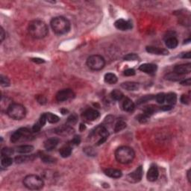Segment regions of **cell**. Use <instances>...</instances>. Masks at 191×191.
<instances>
[{
	"label": "cell",
	"instance_id": "6da1fadb",
	"mask_svg": "<svg viewBox=\"0 0 191 191\" xmlns=\"http://www.w3.org/2000/svg\"><path fill=\"white\" fill-rule=\"evenodd\" d=\"M29 35L34 39H43L46 37L49 29L46 23L40 20H34L28 26Z\"/></svg>",
	"mask_w": 191,
	"mask_h": 191
},
{
	"label": "cell",
	"instance_id": "7a4b0ae2",
	"mask_svg": "<svg viewBox=\"0 0 191 191\" xmlns=\"http://www.w3.org/2000/svg\"><path fill=\"white\" fill-rule=\"evenodd\" d=\"M52 29L58 35H63L70 32L71 24L70 22L64 17H55L51 20Z\"/></svg>",
	"mask_w": 191,
	"mask_h": 191
},
{
	"label": "cell",
	"instance_id": "3957f363",
	"mask_svg": "<svg viewBox=\"0 0 191 191\" xmlns=\"http://www.w3.org/2000/svg\"><path fill=\"white\" fill-rule=\"evenodd\" d=\"M134 157H135V153H134L133 149H131V147L126 146L119 147L115 152L116 159L120 164H130L132 162Z\"/></svg>",
	"mask_w": 191,
	"mask_h": 191
},
{
	"label": "cell",
	"instance_id": "277c9868",
	"mask_svg": "<svg viewBox=\"0 0 191 191\" xmlns=\"http://www.w3.org/2000/svg\"><path fill=\"white\" fill-rule=\"evenodd\" d=\"M6 113L8 116L13 120H21L26 117V110L23 105L18 104V103H12L10 105Z\"/></svg>",
	"mask_w": 191,
	"mask_h": 191
},
{
	"label": "cell",
	"instance_id": "5b68a950",
	"mask_svg": "<svg viewBox=\"0 0 191 191\" xmlns=\"http://www.w3.org/2000/svg\"><path fill=\"white\" fill-rule=\"evenodd\" d=\"M23 184L26 188L32 190H40L44 186V182L37 175H28L23 179Z\"/></svg>",
	"mask_w": 191,
	"mask_h": 191
},
{
	"label": "cell",
	"instance_id": "8992f818",
	"mask_svg": "<svg viewBox=\"0 0 191 191\" xmlns=\"http://www.w3.org/2000/svg\"><path fill=\"white\" fill-rule=\"evenodd\" d=\"M87 65L91 70L99 71L104 68L105 65V61L102 56L99 55H93L87 58Z\"/></svg>",
	"mask_w": 191,
	"mask_h": 191
},
{
	"label": "cell",
	"instance_id": "52a82bcc",
	"mask_svg": "<svg viewBox=\"0 0 191 191\" xmlns=\"http://www.w3.org/2000/svg\"><path fill=\"white\" fill-rule=\"evenodd\" d=\"M32 131L28 128H20L15 131L11 136V142L15 143L23 139V137H29L31 135Z\"/></svg>",
	"mask_w": 191,
	"mask_h": 191
},
{
	"label": "cell",
	"instance_id": "ba28073f",
	"mask_svg": "<svg viewBox=\"0 0 191 191\" xmlns=\"http://www.w3.org/2000/svg\"><path fill=\"white\" fill-rule=\"evenodd\" d=\"M75 97V93L71 89H64L56 94V99L58 102H65L72 99Z\"/></svg>",
	"mask_w": 191,
	"mask_h": 191
},
{
	"label": "cell",
	"instance_id": "9c48e42d",
	"mask_svg": "<svg viewBox=\"0 0 191 191\" xmlns=\"http://www.w3.org/2000/svg\"><path fill=\"white\" fill-rule=\"evenodd\" d=\"M94 134L99 136L100 137V139L99 140V141L97 142V144H96L97 146H99L101 145V144L104 143L107 140L108 137V135H109V133L107 128L105 127V126H99L95 129Z\"/></svg>",
	"mask_w": 191,
	"mask_h": 191
},
{
	"label": "cell",
	"instance_id": "30bf717a",
	"mask_svg": "<svg viewBox=\"0 0 191 191\" xmlns=\"http://www.w3.org/2000/svg\"><path fill=\"white\" fill-rule=\"evenodd\" d=\"M143 173V167H142L141 166H140V167H137L134 171H133L132 173H129V174L127 175V180L131 183L139 182V181L142 179Z\"/></svg>",
	"mask_w": 191,
	"mask_h": 191
},
{
	"label": "cell",
	"instance_id": "8fae6325",
	"mask_svg": "<svg viewBox=\"0 0 191 191\" xmlns=\"http://www.w3.org/2000/svg\"><path fill=\"white\" fill-rule=\"evenodd\" d=\"M114 26L120 31H128L132 29V23L128 20L120 19L114 23Z\"/></svg>",
	"mask_w": 191,
	"mask_h": 191
},
{
	"label": "cell",
	"instance_id": "7c38bea8",
	"mask_svg": "<svg viewBox=\"0 0 191 191\" xmlns=\"http://www.w3.org/2000/svg\"><path fill=\"white\" fill-rule=\"evenodd\" d=\"M174 71L175 73L180 75V76L189 74L191 72V64L187 63L176 65L174 68Z\"/></svg>",
	"mask_w": 191,
	"mask_h": 191
},
{
	"label": "cell",
	"instance_id": "4fadbf2b",
	"mask_svg": "<svg viewBox=\"0 0 191 191\" xmlns=\"http://www.w3.org/2000/svg\"><path fill=\"white\" fill-rule=\"evenodd\" d=\"M82 117L88 121H94L99 117V112L95 109H87L82 114Z\"/></svg>",
	"mask_w": 191,
	"mask_h": 191
},
{
	"label": "cell",
	"instance_id": "5bb4252c",
	"mask_svg": "<svg viewBox=\"0 0 191 191\" xmlns=\"http://www.w3.org/2000/svg\"><path fill=\"white\" fill-rule=\"evenodd\" d=\"M159 176V172L155 165H152L147 173V179L149 181H155Z\"/></svg>",
	"mask_w": 191,
	"mask_h": 191
},
{
	"label": "cell",
	"instance_id": "9a60e30c",
	"mask_svg": "<svg viewBox=\"0 0 191 191\" xmlns=\"http://www.w3.org/2000/svg\"><path fill=\"white\" fill-rule=\"evenodd\" d=\"M146 50L150 54L157 55H167L169 54V52L165 49H161L155 46H147Z\"/></svg>",
	"mask_w": 191,
	"mask_h": 191
},
{
	"label": "cell",
	"instance_id": "2e32d148",
	"mask_svg": "<svg viewBox=\"0 0 191 191\" xmlns=\"http://www.w3.org/2000/svg\"><path fill=\"white\" fill-rule=\"evenodd\" d=\"M157 66L153 64H143L140 66L139 70L147 74H154L157 70Z\"/></svg>",
	"mask_w": 191,
	"mask_h": 191
},
{
	"label": "cell",
	"instance_id": "e0dca14e",
	"mask_svg": "<svg viewBox=\"0 0 191 191\" xmlns=\"http://www.w3.org/2000/svg\"><path fill=\"white\" fill-rule=\"evenodd\" d=\"M46 122H47V120H46V113H44V114H43L41 116H40L38 121H37V123L34 125V126H33L32 128L33 132H38V131L45 126Z\"/></svg>",
	"mask_w": 191,
	"mask_h": 191
},
{
	"label": "cell",
	"instance_id": "ac0fdd59",
	"mask_svg": "<svg viewBox=\"0 0 191 191\" xmlns=\"http://www.w3.org/2000/svg\"><path fill=\"white\" fill-rule=\"evenodd\" d=\"M59 143V139L56 137H51L49 138L44 142V147L48 151H52L56 148Z\"/></svg>",
	"mask_w": 191,
	"mask_h": 191
},
{
	"label": "cell",
	"instance_id": "d6986e66",
	"mask_svg": "<svg viewBox=\"0 0 191 191\" xmlns=\"http://www.w3.org/2000/svg\"><path fill=\"white\" fill-rule=\"evenodd\" d=\"M104 173L107 176L110 177L112 178H121L123 173L120 170L113 168H108L104 170Z\"/></svg>",
	"mask_w": 191,
	"mask_h": 191
},
{
	"label": "cell",
	"instance_id": "ffe728a7",
	"mask_svg": "<svg viewBox=\"0 0 191 191\" xmlns=\"http://www.w3.org/2000/svg\"><path fill=\"white\" fill-rule=\"evenodd\" d=\"M121 87L128 91H135L139 89L140 84L137 82H134V81H126V82L122 83Z\"/></svg>",
	"mask_w": 191,
	"mask_h": 191
},
{
	"label": "cell",
	"instance_id": "44dd1931",
	"mask_svg": "<svg viewBox=\"0 0 191 191\" xmlns=\"http://www.w3.org/2000/svg\"><path fill=\"white\" fill-rule=\"evenodd\" d=\"M73 132V129L72 127H70V126H67V125H63L61 127L58 128L56 129V133L61 135H69V134H72Z\"/></svg>",
	"mask_w": 191,
	"mask_h": 191
},
{
	"label": "cell",
	"instance_id": "7402d4cb",
	"mask_svg": "<svg viewBox=\"0 0 191 191\" xmlns=\"http://www.w3.org/2000/svg\"><path fill=\"white\" fill-rule=\"evenodd\" d=\"M135 105L133 102L132 100L130 99L129 98H126L123 102V110L127 112H131L134 111Z\"/></svg>",
	"mask_w": 191,
	"mask_h": 191
},
{
	"label": "cell",
	"instance_id": "603a6c76",
	"mask_svg": "<svg viewBox=\"0 0 191 191\" xmlns=\"http://www.w3.org/2000/svg\"><path fill=\"white\" fill-rule=\"evenodd\" d=\"M165 44L169 49H175L178 46V41L176 37L173 36L165 39Z\"/></svg>",
	"mask_w": 191,
	"mask_h": 191
},
{
	"label": "cell",
	"instance_id": "cb8c5ba5",
	"mask_svg": "<svg viewBox=\"0 0 191 191\" xmlns=\"http://www.w3.org/2000/svg\"><path fill=\"white\" fill-rule=\"evenodd\" d=\"M34 150V146L32 145H22L17 147L16 151L20 154H27Z\"/></svg>",
	"mask_w": 191,
	"mask_h": 191
},
{
	"label": "cell",
	"instance_id": "d4e9b609",
	"mask_svg": "<svg viewBox=\"0 0 191 191\" xmlns=\"http://www.w3.org/2000/svg\"><path fill=\"white\" fill-rule=\"evenodd\" d=\"M104 80H105V82L107 83V84H114L117 82L118 81V79H117V76L114 73H106L105 75V77H104Z\"/></svg>",
	"mask_w": 191,
	"mask_h": 191
},
{
	"label": "cell",
	"instance_id": "484cf974",
	"mask_svg": "<svg viewBox=\"0 0 191 191\" xmlns=\"http://www.w3.org/2000/svg\"><path fill=\"white\" fill-rule=\"evenodd\" d=\"M59 153H60L61 156L62 158H68L72 154V148L69 146H64L61 147L59 150Z\"/></svg>",
	"mask_w": 191,
	"mask_h": 191
},
{
	"label": "cell",
	"instance_id": "4316f807",
	"mask_svg": "<svg viewBox=\"0 0 191 191\" xmlns=\"http://www.w3.org/2000/svg\"><path fill=\"white\" fill-rule=\"evenodd\" d=\"M166 101L169 105L173 106L177 102V95L175 93H169L166 95Z\"/></svg>",
	"mask_w": 191,
	"mask_h": 191
},
{
	"label": "cell",
	"instance_id": "83f0119b",
	"mask_svg": "<svg viewBox=\"0 0 191 191\" xmlns=\"http://www.w3.org/2000/svg\"><path fill=\"white\" fill-rule=\"evenodd\" d=\"M13 164V159L11 156H2L1 164L2 167H8Z\"/></svg>",
	"mask_w": 191,
	"mask_h": 191
},
{
	"label": "cell",
	"instance_id": "f1b7e54d",
	"mask_svg": "<svg viewBox=\"0 0 191 191\" xmlns=\"http://www.w3.org/2000/svg\"><path fill=\"white\" fill-rule=\"evenodd\" d=\"M111 96L113 99L117 100V101H120L124 96L123 92L120 90H117V89H115V90H113L111 93Z\"/></svg>",
	"mask_w": 191,
	"mask_h": 191
},
{
	"label": "cell",
	"instance_id": "f546056e",
	"mask_svg": "<svg viewBox=\"0 0 191 191\" xmlns=\"http://www.w3.org/2000/svg\"><path fill=\"white\" fill-rule=\"evenodd\" d=\"M46 120L49 123H56L60 120V118L57 115L52 113H46Z\"/></svg>",
	"mask_w": 191,
	"mask_h": 191
},
{
	"label": "cell",
	"instance_id": "4dcf8cb0",
	"mask_svg": "<svg viewBox=\"0 0 191 191\" xmlns=\"http://www.w3.org/2000/svg\"><path fill=\"white\" fill-rule=\"evenodd\" d=\"M165 78L166 79L169 80V81H178L182 79L181 76L177 74V73H175V72L174 73H168V74L165 76Z\"/></svg>",
	"mask_w": 191,
	"mask_h": 191
},
{
	"label": "cell",
	"instance_id": "1f68e13d",
	"mask_svg": "<svg viewBox=\"0 0 191 191\" xmlns=\"http://www.w3.org/2000/svg\"><path fill=\"white\" fill-rule=\"evenodd\" d=\"M158 111V107L155 105H149L146 107V108L144 109V114H146L147 116L150 117L151 115H152L153 114H155V112H156Z\"/></svg>",
	"mask_w": 191,
	"mask_h": 191
},
{
	"label": "cell",
	"instance_id": "d6a6232c",
	"mask_svg": "<svg viewBox=\"0 0 191 191\" xmlns=\"http://www.w3.org/2000/svg\"><path fill=\"white\" fill-rule=\"evenodd\" d=\"M32 157H33L32 155L28 156V155H20V156H17V157L15 158V161H16L17 164H22V163L24 162H27L29 160H32Z\"/></svg>",
	"mask_w": 191,
	"mask_h": 191
},
{
	"label": "cell",
	"instance_id": "836d02e7",
	"mask_svg": "<svg viewBox=\"0 0 191 191\" xmlns=\"http://www.w3.org/2000/svg\"><path fill=\"white\" fill-rule=\"evenodd\" d=\"M126 127V123H125L123 120H120V121L117 122L116 123L115 126H114V131L116 133L119 132V131H121L122 130L124 129Z\"/></svg>",
	"mask_w": 191,
	"mask_h": 191
},
{
	"label": "cell",
	"instance_id": "e575fe53",
	"mask_svg": "<svg viewBox=\"0 0 191 191\" xmlns=\"http://www.w3.org/2000/svg\"><path fill=\"white\" fill-rule=\"evenodd\" d=\"M14 150L11 148H8V147H5L2 149L1 155L2 156H11L14 154Z\"/></svg>",
	"mask_w": 191,
	"mask_h": 191
},
{
	"label": "cell",
	"instance_id": "d590c367",
	"mask_svg": "<svg viewBox=\"0 0 191 191\" xmlns=\"http://www.w3.org/2000/svg\"><path fill=\"white\" fill-rule=\"evenodd\" d=\"M139 58L138 55L134 53H130V54L126 55V56H124L123 59L125 61H137Z\"/></svg>",
	"mask_w": 191,
	"mask_h": 191
},
{
	"label": "cell",
	"instance_id": "8d00e7d4",
	"mask_svg": "<svg viewBox=\"0 0 191 191\" xmlns=\"http://www.w3.org/2000/svg\"><path fill=\"white\" fill-rule=\"evenodd\" d=\"M0 83H1V85L2 87H8L10 85L11 82L8 78L1 75V76H0Z\"/></svg>",
	"mask_w": 191,
	"mask_h": 191
},
{
	"label": "cell",
	"instance_id": "74e56055",
	"mask_svg": "<svg viewBox=\"0 0 191 191\" xmlns=\"http://www.w3.org/2000/svg\"><path fill=\"white\" fill-rule=\"evenodd\" d=\"M154 98H155V96L152 95H147V96H144L141 97L140 99L137 101V104H142V103L146 102L149 101V100L153 99Z\"/></svg>",
	"mask_w": 191,
	"mask_h": 191
},
{
	"label": "cell",
	"instance_id": "f35d334b",
	"mask_svg": "<svg viewBox=\"0 0 191 191\" xmlns=\"http://www.w3.org/2000/svg\"><path fill=\"white\" fill-rule=\"evenodd\" d=\"M77 121H78V117L76 114H74L70 115V117H68V119H67V123H68L70 126L76 124V123H77Z\"/></svg>",
	"mask_w": 191,
	"mask_h": 191
},
{
	"label": "cell",
	"instance_id": "ab89813d",
	"mask_svg": "<svg viewBox=\"0 0 191 191\" xmlns=\"http://www.w3.org/2000/svg\"><path fill=\"white\" fill-rule=\"evenodd\" d=\"M41 160L43 162L46 163V164H52V163H54L55 162V158H53L50 157V156L46 155H41Z\"/></svg>",
	"mask_w": 191,
	"mask_h": 191
},
{
	"label": "cell",
	"instance_id": "60d3db41",
	"mask_svg": "<svg viewBox=\"0 0 191 191\" xmlns=\"http://www.w3.org/2000/svg\"><path fill=\"white\" fill-rule=\"evenodd\" d=\"M156 101L159 104H163L166 99V95L164 93H160L158 95L155 96Z\"/></svg>",
	"mask_w": 191,
	"mask_h": 191
},
{
	"label": "cell",
	"instance_id": "b9f144b4",
	"mask_svg": "<svg viewBox=\"0 0 191 191\" xmlns=\"http://www.w3.org/2000/svg\"><path fill=\"white\" fill-rule=\"evenodd\" d=\"M149 116H147L146 114H144V113L143 114L138 115L137 117V120H138V121L141 123H146V122L149 120Z\"/></svg>",
	"mask_w": 191,
	"mask_h": 191
},
{
	"label": "cell",
	"instance_id": "7bdbcfd3",
	"mask_svg": "<svg viewBox=\"0 0 191 191\" xmlns=\"http://www.w3.org/2000/svg\"><path fill=\"white\" fill-rule=\"evenodd\" d=\"M36 99H37V102H39L41 105H45L47 102V99H46V97L43 95H37L36 96Z\"/></svg>",
	"mask_w": 191,
	"mask_h": 191
},
{
	"label": "cell",
	"instance_id": "ee69618b",
	"mask_svg": "<svg viewBox=\"0 0 191 191\" xmlns=\"http://www.w3.org/2000/svg\"><path fill=\"white\" fill-rule=\"evenodd\" d=\"M181 103L184 105H188L190 103V98H189L188 96L187 95H182L181 97Z\"/></svg>",
	"mask_w": 191,
	"mask_h": 191
},
{
	"label": "cell",
	"instance_id": "f6af8a7d",
	"mask_svg": "<svg viewBox=\"0 0 191 191\" xmlns=\"http://www.w3.org/2000/svg\"><path fill=\"white\" fill-rule=\"evenodd\" d=\"M124 75L126 76H133L135 75V70L134 69H128V70H125Z\"/></svg>",
	"mask_w": 191,
	"mask_h": 191
},
{
	"label": "cell",
	"instance_id": "bcb514c9",
	"mask_svg": "<svg viewBox=\"0 0 191 191\" xmlns=\"http://www.w3.org/2000/svg\"><path fill=\"white\" fill-rule=\"evenodd\" d=\"M71 142L73 143V144H74V145H79L80 143H81V137H80V136L79 135H76L73 137Z\"/></svg>",
	"mask_w": 191,
	"mask_h": 191
},
{
	"label": "cell",
	"instance_id": "7dc6e473",
	"mask_svg": "<svg viewBox=\"0 0 191 191\" xmlns=\"http://www.w3.org/2000/svg\"><path fill=\"white\" fill-rule=\"evenodd\" d=\"M84 151H85L86 154L87 155L89 156H93L94 155L95 153H94V151H93V149L92 148H90V147H88V148H86L85 149H84Z\"/></svg>",
	"mask_w": 191,
	"mask_h": 191
},
{
	"label": "cell",
	"instance_id": "c3c4849f",
	"mask_svg": "<svg viewBox=\"0 0 191 191\" xmlns=\"http://www.w3.org/2000/svg\"><path fill=\"white\" fill-rule=\"evenodd\" d=\"M191 84V79L189 78V79H184L183 81H181V85L184 86H190Z\"/></svg>",
	"mask_w": 191,
	"mask_h": 191
},
{
	"label": "cell",
	"instance_id": "681fc988",
	"mask_svg": "<svg viewBox=\"0 0 191 191\" xmlns=\"http://www.w3.org/2000/svg\"><path fill=\"white\" fill-rule=\"evenodd\" d=\"M5 37V32L4 29L1 27V29H0V40H1V42L4 40Z\"/></svg>",
	"mask_w": 191,
	"mask_h": 191
},
{
	"label": "cell",
	"instance_id": "f907efd6",
	"mask_svg": "<svg viewBox=\"0 0 191 191\" xmlns=\"http://www.w3.org/2000/svg\"><path fill=\"white\" fill-rule=\"evenodd\" d=\"M180 58H181L190 59V52H187L181 53V55H180Z\"/></svg>",
	"mask_w": 191,
	"mask_h": 191
},
{
	"label": "cell",
	"instance_id": "816d5d0a",
	"mask_svg": "<svg viewBox=\"0 0 191 191\" xmlns=\"http://www.w3.org/2000/svg\"><path fill=\"white\" fill-rule=\"evenodd\" d=\"M32 61L33 62H34V63L37 64H42L45 62V61L43 59L39 58H32Z\"/></svg>",
	"mask_w": 191,
	"mask_h": 191
},
{
	"label": "cell",
	"instance_id": "f5cc1de1",
	"mask_svg": "<svg viewBox=\"0 0 191 191\" xmlns=\"http://www.w3.org/2000/svg\"><path fill=\"white\" fill-rule=\"evenodd\" d=\"M172 107H173V106H171V105H165V106H163V107H161V110H162V111H170V110H171L172 109Z\"/></svg>",
	"mask_w": 191,
	"mask_h": 191
},
{
	"label": "cell",
	"instance_id": "db71d44e",
	"mask_svg": "<svg viewBox=\"0 0 191 191\" xmlns=\"http://www.w3.org/2000/svg\"><path fill=\"white\" fill-rule=\"evenodd\" d=\"M190 171L191 170H189L188 171H187V180H188V181H189V183H191V181H190V179H191V177H190V175H191V173H190Z\"/></svg>",
	"mask_w": 191,
	"mask_h": 191
},
{
	"label": "cell",
	"instance_id": "11a10c76",
	"mask_svg": "<svg viewBox=\"0 0 191 191\" xmlns=\"http://www.w3.org/2000/svg\"><path fill=\"white\" fill-rule=\"evenodd\" d=\"M85 128H86V127H85V126H84V125H83V124L80 125V131H84V130L85 129Z\"/></svg>",
	"mask_w": 191,
	"mask_h": 191
},
{
	"label": "cell",
	"instance_id": "9f6ffc18",
	"mask_svg": "<svg viewBox=\"0 0 191 191\" xmlns=\"http://www.w3.org/2000/svg\"><path fill=\"white\" fill-rule=\"evenodd\" d=\"M61 112H62V114H66V113L68 112V111H67V110H65V109H62V110H61Z\"/></svg>",
	"mask_w": 191,
	"mask_h": 191
}]
</instances>
